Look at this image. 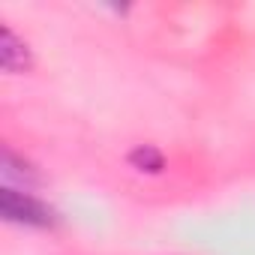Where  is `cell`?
I'll return each mask as SVG.
<instances>
[{
    "instance_id": "obj_3",
    "label": "cell",
    "mask_w": 255,
    "mask_h": 255,
    "mask_svg": "<svg viewBox=\"0 0 255 255\" xmlns=\"http://www.w3.org/2000/svg\"><path fill=\"white\" fill-rule=\"evenodd\" d=\"M129 165L138 168V171H147V174H159V171L165 168V159H162V153H159L156 147L138 144V147L129 153Z\"/></svg>"
},
{
    "instance_id": "obj_2",
    "label": "cell",
    "mask_w": 255,
    "mask_h": 255,
    "mask_svg": "<svg viewBox=\"0 0 255 255\" xmlns=\"http://www.w3.org/2000/svg\"><path fill=\"white\" fill-rule=\"evenodd\" d=\"M3 69L6 72H24V69H30V51H27V45L9 27H3Z\"/></svg>"
},
{
    "instance_id": "obj_1",
    "label": "cell",
    "mask_w": 255,
    "mask_h": 255,
    "mask_svg": "<svg viewBox=\"0 0 255 255\" xmlns=\"http://www.w3.org/2000/svg\"><path fill=\"white\" fill-rule=\"evenodd\" d=\"M0 210H3V216L9 222H21V225L45 228V225H54L57 222V213L45 201H39V198H33L27 192H18L12 186L0 189Z\"/></svg>"
}]
</instances>
